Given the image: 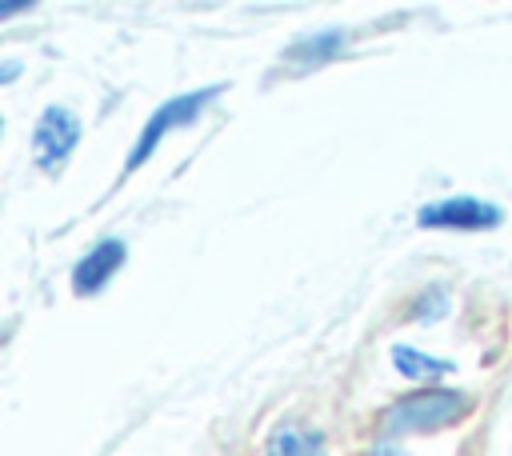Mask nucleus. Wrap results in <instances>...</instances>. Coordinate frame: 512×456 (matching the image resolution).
I'll return each instance as SVG.
<instances>
[{"label": "nucleus", "mask_w": 512, "mask_h": 456, "mask_svg": "<svg viewBox=\"0 0 512 456\" xmlns=\"http://www.w3.org/2000/svg\"><path fill=\"white\" fill-rule=\"evenodd\" d=\"M472 400L460 388H420L412 396H400L384 416L380 428L384 436H408V432H440L464 420Z\"/></svg>", "instance_id": "obj_1"}, {"label": "nucleus", "mask_w": 512, "mask_h": 456, "mask_svg": "<svg viewBox=\"0 0 512 456\" xmlns=\"http://www.w3.org/2000/svg\"><path fill=\"white\" fill-rule=\"evenodd\" d=\"M220 96V84H208V88H196V92H184V96H172V100H164L148 120H144V128H140V136H136V148L128 152V172L132 168H140L156 148H160V140L168 136V132H176V128H188L212 100Z\"/></svg>", "instance_id": "obj_2"}, {"label": "nucleus", "mask_w": 512, "mask_h": 456, "mask_svg": "<svg viewBox=\"0 0 512 456\" xmlns=\"http://www.w3.org/2000/svg\"><path fill=\"white\" fill-rule=\"evenodd\" d=\"M504 220V212L480 196H444L416 212L420 228H452V232H488Z\"/></svg>", "instance_id": "obj_3"}, {"label": "nucleus", "mask_w": 512, "mask_h": 456, "mask_svg": "<svg viewBox=\"0 0 512 456\" xmlns=\"http://www.w3.org/2000/svg\"><path fill=\"white\" fill-rule=\"evenodd\" d=\"M76 140H80V120L68 108H60V104L44 108V116L36 120V132H32V160H36V168H44V172L64 168V160L72 156Z\"/></svg>", "instance_id": "obj_4"}, {"label": "nucleus", "mask_w": 512, "mask_h": 456, "mask_svg": "<svg viewBox=\"0 0 512 456\" xmlns=\"http://www.w3.org/2000/svg\"><path fill=\"white\" fill-rule=\"evenodd\" d=\"M124 264V244L120 240H100L92 252H84L80 256V264L72 268V288L80 292V296H92V292H100L112 276H116V268Z\"/></svg>", "instance_id": "obj_5"}, {"label": "nucleus", "mask_w": 512, "mask_h": 456, "mask_svg": "<svg viewBox=\"0 0 512 456\" xmlns=\"http://www.w3.org/2000/svg\"><path fill=\"white\" fill-rule=\"evenodd\" d=\"M344 40H348V32H344V28L312 32V36H304V40H296V44L288 48V60H292L296 68H316V64H324V60L340 56Z\"/></svg>", "instance_id": "obj_6"}, {"label": "nucleus", "mask_w": 512, "mask_h": 456, "mask_svg": "<svg viewBox=\"0 0 512 456\" xmlns=\"http://www.w3.org/2000/svg\"><path fill=\"white\" fill-rule=\"evenodd\" d=\"M392 364H396L400 376H408V380H424L428 388H432V380H440V376H448V372L456 368L452 360H444V356H428V352H420V348H412V344H396V348H392Z\"/></svg>", "instance_id": "obj_7"}, {"label": "nucleus", "mask_w": 512, "mask_h": 456, "mask_svg": "<svg viewBox=\"0 0 512 456\" xmlns=\"http://www.w3.org/2000/svg\"><path fill=\"white\" fill-rule=\"evenodd\" d=\"M268 456H328V444L316 428H276L268 440Z\"/></svg>", "instance_id": "obj_8"}, {"label": "nucleus", "mask_w": 512, "mask_h": 456, "mask_svg": "<svg viewBox=\"0 0 512 456\" xmlns=\"http://www.w3.org/2000/svg\"><path fill=\"white\" fill-rule=\"evenodd\" d=\"M448 312V292L436 284V288H428L416 304H412V320H420V324H428V320H440Z\"/></svg>", "instance_id": "obj_9"}, {"label": "nucleus", "mask_w": 512, "mask_h": 456, "mask_svg": "<svg viewBox=\"0 0 512 456\" xmlns=\"http://www.w3.org/2000/svg\"><path fill=\"white\" fill-rule=\"evenodd\" d=\"M368 456H408V452H404V448H396L392 440H376V444L368 448Z\"/></svg>", "instance_id": "obj_10"}, {"label": "nucleus", "mask_w": 512, "mask_h": 456, "mask_svg": "<svg viewBox=\"0 0 512 456\" xmlns=\"http://www.w3.org/2000/svg\"><path fill=\"white\" fill-rule=\"evenodd\" d=\"M28 8H32V0H0V16H20Z\"/></svg>", "instance_id": "obj_11"}, {"label": "nucleus", "mask_w": 512, "mask_h": 456, "mask_svg": "<svg viewBox=\"0 0 512 456\" xmlns=\"http://www.w3.org/2000/svg\"><path fill=\"white\" fill-rule=\"evenodd\" d=\"M20 76V64L16 60H0V84H8V80H16Z\"/></svg>", "instance_id": "obj_12"}, {"label": "nucleus", "mask_w": 512, "mask_h": 456, "mask_svg": "<svg viewBox=\"0 0 512 456\" xmlns=\"http://www.w3.org/2000/svg\"><path fill=\"white\" fill-rule=\"evenodd\" d=\"M0 128H4V124H0Z\"/></svg>", "instance_id": "obj_13"}]
</instances>
